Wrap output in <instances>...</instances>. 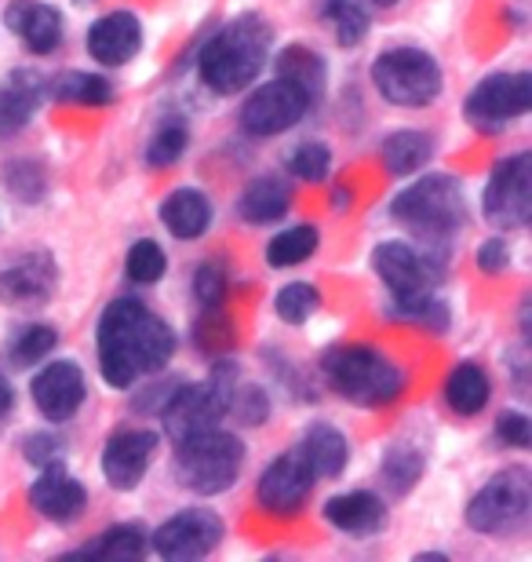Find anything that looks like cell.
Listing matches in <instances>:
<instances>
[{"instance_id": "26", "label": "cell", "mask_w": 532, "mask_h": 562, "mask_svg": "<svg viewBox=\"0 0 532 562\" xmlns=\"http://www.w3.org/2000/svg\"><path fill=\"white\" fill-rule=\"evenodd\" d=\"M150 552V533L139 522H117L110 526L103 537H95L92 544H84L81 552L70 559H103V562H135Z\"/></svg>"}, {"instance_id": "32", "label": "cell", "mask_w": 532, "mask_h": 562, "mask_svg": "<svg viewBox=\"0 0 532 562\" xmlns=\"http://www.w3.org/2000/svg\"><path fill=\"white\" fill-rule=\"evenodd\" d=\"M278 77H288V81H296L299 88H307V92L318 99L328 74L318 52L303 48V44H292V48L278 55Z\"/></svg>"}, {"instance_id": "19", "label": "cell", "mask_w": 532, "mask_h": 562, "mask_svg": "<svg viewBox=\"0 0 532 562\" xmlns=\"http://www.w3.org/2000/svg\"><path fill=\"white\" fill-rule=\"evenodd\" d=\"M4 26L33 55H52L63 44V15L44 0H11L4 8Z\"/></svg>"}, {"instance_id": "33", "label": "cell", "mask_w": 532, "mask_h": 562, "mask_svg": "<svg viewBox=\"0 0 532 562\" xmlns=\"http://www.w3.org/2000/svg\"><path fill=\"white\" fill-rule=\"evenodd\" d=\"M321 307V292L310 285V281H288L285 289L278 292V300H274V311H278V318L281 322H288V325H303V322H310L314 314H318Z\"/></svg>"}, {"instance_id": "5", "label": "cell", "mask_w": 532, "mask_h": 562, "mask_svg": "<svg viewBox=\"0 0 532 562\" xmlns=\"http://www.w3.org/2000/svg\"><path fill=\"white\" fill-rule=\"evenodd\" d=\"M176 482L197 497H215L237 482L245 468V442L223 427H205L186 438H176Z\"/></svg>"}, {"instance_id": "37", "label": "cell", "mask_w": 532, "mask_h": 562, "mask_svg": "<svg viewBox=\"0 0 532 562\" xmlns=\"http://www.w3.org/2000/svg\"><path fill=\"white\" fill-rule=\"evenodd\" d=\"M226 413H230V417H237L241 424H248V427H256V424H263L270 417V398H267V391L259 387V384H248V380L237 376Z\"/></svg>"}, {"instance_id": "41", "label": "cell", "mask_w": 532, "mask_h": 562, "mask_svg": "<svg viewBox=\"0 0 532 562\" xmlns=\"http://www.w3.org/2000/svg\"><path fill=\"white\" fill-rule=\"evenodd\" d=\"M22 457H26L33 468L59 464V460L66 457V442H63L59 435H52V431L26 435V442H22Z\"/></svg>"}, {"instance_id": "36", "label": "cell", "mask_w": 532, "mask_h": 562, "mask_svg": "<svg viewBox=\"0 0 532 562\" xmlns=\"http://www.w3.org/2000/svg\"><path fill=\"white\" fill-rule=\"evenodd\" d=\"M285 168L292 179H303V183H321L332 168V150L325 143H299L292 146L285 157Z\"/></svg>"}, {"instance_id": "23", "label": "cell", "mask_w": 532, "mask_h": 562, "mask_svg": "<svg viewBox=\"0 0 532 562\" xmlns=\"http://www.w3.org/2000/svg\"><path fill=\"white\" fill-rule=\"evenodd\" d=\"M299 453L303 460L310 464V471L318 479H339L350 460V446H347V435L339 431L336 424L328 420H314L307 431L299 438Z\"/></svg>"}, {"instance_id": "22", "label": "cell", "mask_w": 532, "mask_h": 562, "mask_svg": "<svg viewBox=\"0 0 532 562\" xmlns=\"http://www.w3.org/2000/svg\"><path fill=\"white\" fill-rule=\"evenodd\" d=\"M44 81L30 70H15L0 85V136H15L30 125V117L37 114L44 103Z\"/></svg>"}, {"instance_id": "18", "label": "cell", "mask_w": 532, "mask_h": 562, "mask_svg": "<svg viewBox=\"0 0 532 562\" xmlns=\"http://www.w3.org/2000/svg\"><path fill=\"white\" fill-rule=\"evenodd\" d=\"M84 48L99 66L132 63L143 48V22L135 19L132 11H110V15L95 19L92 26H88Z\"/></svg>"}, {"instance_id": "13", "label": "cell", "mask_w": 532, "mask_h": 562, "mask_svg": "<svg viewBox=\"0 0 532 562\" xmlns=\"http://www.w3.org/2000/svg\"><path fill=\"white\" fill-rule=\"evenodd\" d=\"M223 541V519L212 508H186L165 519L150 537V548L161 559H205Z\"/></svg>"}, {"instance_id": "2", "label": "cell", "mask_w": 532, "mask_h": 562, "mask_svg": "<svg viewBox=\"0 0 532 562\" xmlns=\"http://www.w3.org/2000/svg\"><path fill=\"white\" fill-rule=\"evenodd\" d=\"M274 30L263 15H237L197 55V77L212 95H237L263 74Z\"/></svg>"}, {"instance_id": "12", "label": "cell", "mask_w": 532, "mask_h": 562, "mask_svg": "<svg viewBox=\"0 0 532 562\" xmlns=\"http://www.w3.org/2000/svg\"><path fill=\"white\" fill-rule=\"evenodd\" d=\"M314 482H318V475L310 471V464L303 460L299 449H288V453L274 457L263 468V475L256 482V501L263 512L288 519V515H299L307 508Z\"/></svg>"}, {"instance_id": "6", "label": "cell", "mask_w": 532, "mask_h": 562, "mask_svg": "<svg viewBox=\"0 0 532 562\" xmlns=\"http://www.w3.org/2000/svg\"><path fill=\"white\" fill-rule=\"evenodd\" d=\"M372 85L390 106L423 110L441 95V66L430 52L401 44V48H387L376 55Z\"/></svg>"}, {"instance_id": "35", "label": "cell", "mask_w": 532, "mask_h": 562, "mask_svg": "<svg viewBox=\"0 0 532 562\" xmlns=\"http://www.w3.org/2000/svg\"><path fill=\"white\" fill-rule=\"evenodd\" d=\"M124 271H128V278L135 281V285H154V281H161L168 271V256L154 238H143L128 249Z\"/></svg>"}, {"instance_id": "30", "label": "cell", "mask_w": 532, "mask_h": 562, "mask_svg": "<svg viewBox=\"0 0 532 562\" xmlns=\"http://www.w3.org/2000/svg\"><path fill=\"white\" fill-rule=\"evenodd\" d=\"M48 92L59 99V103H73V106H110L113 95H117L106 77L88 74V70H70V74L55 77V85Z\"/></svg>"}, {"instance_id": "25", "label": "cell", "mask_w": 532, "mask_h": 562, "mask_svg": "<svg viewBox=\"0 0 532 562\" xmlns=\"http://www.w3.org/2000/svg\"><path fill=\"white\" fill-rule=\"evenodd\" d=\"M493 398V380L478 362H460L452 366L445 376V402L456 417H478Z\"/></svg>"}, {"instance_id": "29", "label": "cell", "mask_w": 532, "mask_h": 562, "mask_svg": "<svg viewBox=\"0 0 532 562\" xmlns=\"http://www.w3.org/2000/svg\"><path fill=\"white\" fill-rule=\"evenodd\" d=\"M314 252H318V227H314V223H296V227H285L270 238L267 263L274 267V271H288V267L307 263Z\"/></svg>"}, {"instance_id": "9", "label": "cell", "mask_w": 532, "mask_h": 562, "mask_svg": "<svg viewBox=\"0 0 532 562\" xmlns=\"http://www.w3.org/2000/svg\"><path fill=\"white\" fill-rule=\"evenodd\" d=\"M482 216L496 231H522L532 220V154L518 150L493 168L482 194Z\"/></svg>"}, {"instance_id": "17", "label": "cell", "mask_w": 532, "mask_h": 562, "mask_svg": "<svg viewBox=\"0 0 532 562\" xmlns=\"http://www.w3.org/2000/svg\"><path fill=\"white\" fill-rule=\"evenodd\" d=\"M30 508L44 515L48 522H77L88 508V490L77 482L70 471H66V464L59 460V464H48L41 468L37 482L30 486Z\"/></svg>"}, {"instance_id": "11", "label": "cell", "mask_w": 532, "mask_h": 562, "mask_svg": "<svg viewBox=\"0 0 532 562\" xmlns=\"http://www.w3.org/2000/svg\"><path fill=\"white\" fill-rule=\"evenodd\" d=\"M310 106H314V95L307 88H299L296 81H288V77H274L270 85L256 88V92L245 99L237 121H241V128L248 136L274 139L281 132L296 128L299 121L310 114Z\"/></svg>"}, {"instance_id": "44", "label": "cell", "mask_w": 532, "mask_h": 562, "mask_svg": "<svg viewBox=\"0 0 532 562\" xmlns=\"http://www.w3.org/2000/svg\"><path fill=\"white\" fill-rule=\"evenodd\" d=\"M478 267L482 274H507V267H511V245H507V238H485L478 245Z\"/></svg>"}, {"instance_id": "10", "label": "cell", "mask_w": 532, "mask_h": 562, "mask_svg": "<svg viewBox=\"0 0 532 562\" xmlns=\"http://www.w3.org/2000/svg\"><path fill=\"white\" fill-rule=\"evenodd\" d=\"M372 271H376L394 303H409L438 289V281L445 278V263L438 256L416 249V245L383 241L372 252Z\"/></svg>"}, {"instance_id": "4", "label": "cell", "mask_w": 532, "mask_h": 562, "mask_svg": "<svg viewBox=\"0 0 532 562\" xmlns=\"http://www.w3.org/2000/svg\"><path fill=\"white\" fill-rule=\"evenodd\" d=\"M390 220L427 245H445L467 223V194L449 172L416 179L390 201Z\"/></svg>"}, {"instance_id": "8", "label": "cell", "mask_w": 532, "mask_h": 562, "mask_svg": "<svg viewBox=\"0 0 532 562\" xmlns=\"http://www.w3.org/2000/svg\"><path fill=\"white\" fill-rule=\"evenodd\" d=\"M532 106V74H489L463 99V117L478 132H503L511 121L525 117Z\"/></svg>"}, {"instance_id": "21", "label": "cell", "mask_w": 532, "mask_h": 562, "mask_svg": "<svg viewBox=\"0 0 532 562\" xmlns=\"http://www.w3.org/2000/svg\"><path fill=\"white\" fill-rule=\"evenodd\" d=\"M161 223L168 234L179 241H197L205 238L212 227V201L205 190L197 187H176L172 194L161 201Z\"/></svg>"}, {"instance_id": "40", "label": "cell", "mask_w": 532, "mask_h": 562, "mask_svg": "<svg viewBox=\"0 0 532 562\" xmlns=\"http://www.w3.org/2000/svg\"><path fill=\"white\" fill-rule=\"evenodd\" d=\"M4 187L22 201H37L44 194V172L33 161H15L4 168Z\"/></svg>"}, {"instance_id": "31", "label": "cell", "mask_w": 532, "mask_h": 562, "mask_svg": "<svg viewBox=\"0 0 532 562\" xmlns=\"http://www.w3.org/2000/svg\"><path fill=\"white\" fill-rule=\"evenodd\" d=\"M423 479V453L412 446H390L380 460V482L390 497H405Z\"/></svg>"}, {"instance_id": "7", "label": "cell", "mask_w": 532, "mask_h": 562, "mask_svg": "<svg viewBox=\"0 0 532 562\" xmlns=\"http://www.w3.org/2000/svg\"><path fill=\"white\" fill-rule=\"evenodd\" d=\"M532 508V475L529 468H503L474 493L467 504V526L474 533L496 537L507 530H518L529 519Z\"/></svg>"}, {"instance_id": "3", "label": "cell", "mask_w": 532, "mask_h": 562, "mask_svg": "<svg viewBox=\"0 0 532 562\" xmlns=\"http://www.w3.org/2000/svg\"><path fill=\"white\" fill-rule=\"evenodd\" d=\"M321 369H325L328 387H332L339 398H347L350 406H365V409L390 406L405 391V384H409L405 369L372 344L332 347V351H325Z\"/></svg>"}, {"instance_id": "27", "label": "cell", "mask_w": 532, "mask_h": 562, "mask_svg": "<svg viewBox=\"0 0 532 562\" xmlns=\"http://www.w3.org/2000/svg\"><path fill=\"white\" fill-rule=\"evenodd\" d=\"M318 15L339 48H358V44L369 37L372 19L365 4H358V0H321Z\"/></svg>"}, {"instance_id": "1", "label": "cell", "mask_w": 532, "mask_h": 562, "mask_svg": "<svg viewBox=\"0 0 532 562\" xmlns=\"http://www.w3.org/2000/svg\"><path fill=\"white\" fill-rule=\"evenodd\" d=\"M99 369L110 387L128 391L143 376H154L172 362L176 333L168 329L161 314H154L143 300L121 296L99 318L95 329Z\"/></svg>"}, {"instance_id": "42", "label": "cell", "mask_w": 532, "mask_h": 562, "mask_svg": "<svg viewBox=\"0 0 532 562\" xmlns=\"http://www.w3.org/2000/svg\"><path fill=\"white\" fill-rule=\"evenodd\" d=\"M194 336H197V344L205 347V351L223 355L226 347H230V340H234V329H230V322H226L223 314H219V307H208L205 318L197 322Z\"/></svg>"}, {"instance_id": "34", "label": "cell", "mask_w": 532, "mask_h": 562, "mask_svg": "<svg viewBox=\"0 0 532 562\" xmlns=\"http://www.w3.org/2000/svg\"><path fill=\"white\" fill-rule=\"evenodd\" d=\"M55 344H59V333L52 329V325H44V322H33V325H26L15 340H11V362L15 366H37L41 358H48L52 351H55Z\"/></svg>"}, {"instance_id": "38", "label": "cell", "mask_w": 532, "mask_h": 562, "mask_svg": "<svg viewBox=\"0 0 532 562\" xmlns=\"http://www.w3.org/2000/svg\"><path fill=\"white\" fill-rule=\"evenodd\" d=\"M186 146H190V132H186V125H165V128L150 139V146H146V165L168 168V165L183 161Z\"/></svg>"}, {"instance_id": "39", "label": "cell", "mask_w": 532, "mask_h": 562, "mask_svg": "<svg viewBox=\"0 0 532 562\" xmlns=\"http://www.w3.org/2000/svg\"><path fill=\"white\" fill-rule=\"evenodd\" d=\"M226 292H230V274L219 260H205L194 274V296L205 303V307H223Z\"/></svg>"}, {"instance_id": "14", "label": "cell", "mask_w": 532, "mask_h": 562, "mask_svg": "<svg viewBox=\"0 0 532 562\" xmlns=\"http://www.w3.org/2000/svg\"><path fill=\"white\" fill-rule=\"evenodd\" d=\"M30 398L37 413L48 424H66L81 413L84 398H88V380L84 369L70 362V358H59V362H48L33 376L30 384Z\"/></svg>"}, {"instance_id": "20", "label": "cell", "mask_w": 532, "mask_h": 562, "mask_svg": "<svg viewBox=\"0 0 532 562\" xmlns=\"http://www.w3.org/2000/svg\"><path fill=\"white\" fill-rule=\"evenodd\" d=\"M321 515L332 530L347 537H376L387 526V501L372 490H350L328 497Z\"/></svg>"}, {"instance_id": "15", "label": "cell", "mask_w": 532, "mask_h": 562, "mask_svg": "<svg viewBox=\"0 0 532 562\" xmlns=\"http://www.w3.org/2000/svg\"><path fill=\"white\" fill-rule=\"evenodd\" d=\"M55 281H59V271L48 252H19L15 260L0 267V303L19 311L41 307L52 300Z\"/></svg>"}, {"instance_id": "16", "label": "cell", "mask_w": 532, "mask_h": 562, "mask_svg": "<svg viewBox=\"0 0 532 562\" xmlns=\"http://www.w3.org/2000/svg\"><path fill=\"white\" fill-rule=\"evenodd\" d=\"M157 453V435L143 431V427H128V431L110 435L103 449V479L110 490L128 493L146 479L150 460Z\"/></svg>"}, {"instance_id": "24", "label": "cell", "mask_w": 532, "mask_h": 562, "mask_svg": "<svg viewBox=\"0 0 532 562\" xmlns=\"http://www.w3.org/2000/svg\"><path fill=\"white\" fill-rule=\"evenodd\" d=\"M288 209H292V183L288 179H278V176L252 179L245 194L237 198V216L256 223V227L278 223Z\"/></svg>"}, {"instance_id": "28", "label": "cell", "mask_w": 532, "mask_h": 562, "mask_svg": "<svg viewBox=\"0 0 532 562\" xmlns=\"http://www.w3.org/2000/svg\"><path fill=\"white\" fill-rule=\"evenodd\" d=\"M430 157H434V139L420 128H405L383 139V165H387L394 176L420 172Z\"/></svg>"}, {"instance_id": "43", "label": "cell", "mask_w": 532, "mask_h": 562, "mask_svg": "<svg viewBox=\"0 0 532 562\" xmlns=\"http://www.w3.org/2000/svg\"><path fill=\"white\" fill-rule=\"evenodd\" d=\"M496 438L511 449H529L532 446V420L522 409H503L496 417Z\"/></svg>"}, {"instance_id": "46", "label": "cell", "mask_w": 532, "mask_h": 562, "mask_svg": "<svg viewBox=\"0 0 532 562\" xmlns=\"http://www.w3.org/2000/svg\"><path fill=\"white\" fill-rule=\"evenodd\" d=\"M372 4H380V8H394L398 0H372Z\"/></svg>"}, {"instance_id": "45", "label": "cell", "mask_w": 532, "mask_h": 562, "mask_svg": "<svg viewBox=\"0 0 532 562\" xmlns=\"http://www.w3.org/2000/svg\"><path fill=\"white\" fill-rule=\"evenodd\" d=\"M11 406H15V391H11L8 376H0V424L11 417Z\"/></svg>"}]
</instances>
